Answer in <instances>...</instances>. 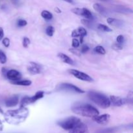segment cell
<instances>
[{"mask_svg": "<svg viewBox=\"0 0 133 133\" xmlns=\"http://www.w3.org/2000/svg\"><path fill=\"white\" fill-rule=\"evenodd\" d=\"M29 114V112L25 107H20L16 110H8L5 114V119L10 124L18 125L25 121Z\"/></svg>", "mask_w": 133, "mask_h": 133, "instance_id": "obj_1", "label": "cell"}, {"mask_svg": "<svg viewBox=\"0 0 133 133\" xmlns=\"http://www.w3.org/2000/svg\"><path fill=\"white\" fill-rule=\"evenodd\" d=\"M71 110L77 115L88 118H93L99 114L97 109L89 104L76 105L71 108Z\"/></svg>", "mask_w": 133, "mask_h": 133, "instance_id": "obj_2", "label": "cell"}, {"mask_svg": "<svg viewBox=\"0 0 133 133\" xmlns=\"http://www.w3.org/2000/svg\"><path fill=\"white\" fill-rule=\"evenodd\" d=\"M88 97L96 105L103 109H107L110 106L111 103L110 99L102 94L95 92H90L88 93Z\"/></svg>", "mask_w": 133, "mask_h": 133, "instance_id": "obj_3", "label": "cell"}, {"mask_svg": "<svg viewBox=\"0 0 133 133\" xmlns=\"http://www.w3.org/2000/svg\"><path fill=\"white\" fill-rule=\"evenodd\" d=\"M81 122V120L79 118H77V117L75 116H71L62 119V120L58 121L57 122V124L63 129L69 131L71 129L74 128L76 125L80 123Z\"/></svg>", "mask_w": 133, "mask_h": 133, "instance_id": "obj_4", "label": "cell"}, {"mask_svg": "<svg viewBox=\"0 0 133 133\" xmlns=\"http://www.w3.org/2000/svg\"><path fill=\"white\" fill-rule=\"evenodd\" d=\"M44 96V92L42 91H39L36 93V94L32 97H25L21 101L20 107H24L29 104L33 103L38 99L42 98Z\"/></svg>", "mask_w": 133, "mask_h": 133, "instance_id": "obj_5", "label": "cell"}, {"mask_svg": "<svg viewBox=\"0 0 133 133\" xmlns=\"http://www.w3.org/2000/svg\"><path fill=\"white\" fill-rule=\"evenodd\" d=\"M58 90L78 94L84 93V90H81V88H79V87L74 85V84H70V83H62V84H60V86L58 87Z\"/></svg>", "mask_w": 133, "mask_h": 133, "instance_id": "obj_6", "label": "cell"}, {"mask_svg": "<svg viewBox=\"0 0 133 133\" xmlns=\"http://www.w3.org/2000/svg\"><path fill=\"white\" fill-rule=\"evenodd\" d=\"M69 71H70V73L71 75H73L74 77H75L76 78L81 81H84L87 82H92L94 81L93 79L90 75H88V74L81 72V71H79V70L71 69V70H69Z\"/></svg>", "mask_w": 133, "mask_h": 133, "instance_id": "obj_7", "label": "cell"}, {"mask_svg": "<svg viewBox=\"0 0 133 133\" xmlns=\"http://www.w3.org/2000/svg\"><path fill=\"white\" fill-rule=\"evenodd\" d=\"M72 12L74 14H77V15L82 16H84L86 19H92L93 18V16H92V13L88 9H86V8H83V9H79V8H75V9H73L71 10Z\"/></svg>", "mask_w": 133, "mask_h": 133, "instance_id": "obj_8", "label": "cell"}, {"mask_svg": "<svg viewBox=\"0 0 133 133\" xmlns=\"http://www.w3.org/2000/svg\"><path fill=\"white\" fill-rule=\"evenodd\" d=\"M68 133H89V129L85 123L81 122L74 128L70 130Z\"/></svg>", "mask_w": 133, "mask_h": 133, "instance_id": "obj_9", "label": "cell"}, {"mask_svg": "<svg viewBox=\"0 0 133 133\" xmlns=\"http://www.w3.org/2000/svg\"><path fill=\"white\" fill-rule=\"evenodd\" d=\"M42 68L40 64L35 62H31L27 66V70L32 75H36L41 73Z\"/></svg>", "mask_w": 133, "mask_h": 133, "instance_id": "obj_10", "label": "cell"}, {"mask_svg": "<svg viewBox=\"0 0 133 133\" xmlns=\"http://www.w3.org/2000/svg\"><path fill=\"white\" fill-rule=\"evenodd\" d=\"M6 77L11 81H19L22 79V75L18 71L16 70H8L6 74Z\"/></svg>", "mask_w": 133, "mask_h": 133, "instance_id": "obj_11", "label": "cell"}, {"mask_svg": "<svg viewBox=\"0 0 133 133\" xmlns=\"http://www.w3.org/2000/svg\"><path fill=\"white\" fill-rule=\"evenodd\" d=\"M110 116L109 114H103V115L99 116L97 115L96 116L93 117L92 119L95 122H96L97 123L100 125H105L107 123H109V120H110Z\"/></svg>", "mask_w": 133, "mask_h": 133, "instance_id": "obj_12", "label": "cell"}, {"mask_svg": "<svg viewBox=\"0 0 133 133\" xmlns=\"http://www.w3.org/2000/svg\"><path fill=\"white\" fill-rule=\"evenodd\" d=\"M110 101L116 107H120L127 102L126 99H122L121 97H117V96H110Z\"/></svg>", "mask_w": 133, "mask_h": 133, "instance_id": "obj_13", "label": "cell"}, {"mask_svg": "<svg viewBox=\"0 0 133 133\" xmlns=\"http://www.w3.org/2000/svg\"><path fill=\"white\" fill-rule=\"evenodd\" d=\"M19 103V97L17 95L9 97L5 101V105L7 107H12L17 105Z\"/></svg>", "mask_w": 133, "mask_h": 133, "instance_id": "obj_14", "label": "cell"}, {"mask_svg": "<svg viewBox=\"0 0 133 133\" xmlns=\"http://www.w3.org/2000/svg\"><path fill=\"white\" fill-rule=\"evenodd\" d=\"M58 57L63 62L66 64H74V61L71 59L70 57H69L68 56L62 53H60L58 54Z\"/></svg>", "mask_w": 133, "mask_h": 133, "instance_id": "obj_15", "label": "cell"}, {"mask_svg": "<svg viewBox=\"0 0 133 133\" xmlns=\"http://www.w3.org/2000/svg\"><path fill=\"white\" fill-rule=\"evenodd\" d=\"M93 7L97 12H98L101 15H105L107 14V10L103 6L99 3H95L93 5Z\"/></svg>", "mask_w": 133, "mask_h": 133, "instance_id": "obj_16", "label": "cell"}, {"mask_svg": "<svg viewBox=\"0 0 133 133\" xmlns=\"http://www.w3.org/2000/svg\"><path fill=\"white\" fill-rule=\"evenodd\" d=\"M12 84H15V85H19V86H30L32 83L31 81L24 80V81H12Z\"/></svg>", "mask_w": 133, "mask_h": 133, "instance_id": "obj_17", "label": "cell"}, {"mask_svg": "<svg viewBox=\"0 0 133 133\" xmlns=\"http://www.w3.org/2000/svg\"><path fill=\"white\" fill-rule=\"evenodd\" d=\"M41 16L44 19H48V20L51 19L53 18V14L48 10H43L41 13Z\"/></svg>", "mask_w": 133, "mask_h": 133, "instance_id": "obj_18", "label": "cell"}, {"mask_svg": "<svg viewBox=\"0 0 133 133\" xmlns=\"http://www.w3.org/2000/svg\"><path fill=\"white\" fill-rule=\"evenodd\" d=\"M107 23L109 24L112 25L114 26H119L120 25L121 21L118 20V19H114V18H109L107 19Z\"/></svg>", "mask_w": 133, "mask_h": 133, "instance_id": "obj_19", "label": "cell"}, {"mask_svg": "<svg viewBox=\"0 0 133 133\" xmlns=\"http://www.w3.org/2000/svg\"><path fill=\"white\" fill-rule=\"evenodd\" d=\"M97 29L100 31H104V32H112V31L111 29L109 28V27H107V26L104 24H99Z\"/></svg>", "mask_w": 133, "mask_h": 133, "instance_id": "obj_20", "label": "cell"}, {"mask_svg": "<svg viewBox=\"0 0 133 133\" xmlns=\"http://www.w3.org/2000/svg\"><path fill=\"white\" fill-rule=\"evenodd\" d=\"M94 51L100 55H105V53H106V51L104 49L103 47L100 46V45L96 47V48H94Z\"/></svg>", "mask_w": 133, "mask_h": 133, "instance_id": "obj_21", "label": "cell"}, {"mask_svg": "<svg viewBox=\"0 0 133 133\" xmlns=\"http://www.w3.org/2000/svg\"><path fill=\"white\" fill-rule=\"evenodd\" d=\"M77 32L79 33V36H85L86 35H87V31L84 27H80L77 29Z\"/></svg>", "mask_w": 133, "mask_h": 133, "instance_id": "obj_22", "label": "cell"}, {"mask_svg": "<svg viewBox=\"0 0 133 133\" xmlns=\"http://www.w3.org/2000/svg\"><path fill=\"white\" fill-rule=\"evenodd\" d=\"M45 32L49 36H52L55 32L54 27H52V26H48L45 30Z\"/></svg>", "mask_w": 133, "mask_h": 133, "instance_id": "obj_23", "label": "cell"}, {"mask_svg": "<svg viewBox=\"0 0 133 133\" xmlns=\"http://www.w3.org/2000/svg\"><path fill=\"white\" fill-rule=\"evenodd\" d=\"M81 22L83 23L84 25H85L86 26H87L88 27H92V19H83L81 20Z\"/></svg>", "mask_w": 133, "mask_h": 133, "instance_id": "obj_24", "label": "cell"}, {"mask_svg": "<svg viewBox=\"0 0 133 133\" xmlns=\"http://www.w3.org/2000/svg\"><path fill=\"white\" fill-rule=\"evenodd\" d=\"M6 62V57L5 53L0 50V63L5 64Z\"/></svg>", "mask_w": 133, "mask_h": 133, "instance_id": "obj_25", "label": "cell"}, {"mask_svg": "<svg viewBox=\"0 0 133 133\" xmlns=\"http://www.w3.org/2000/svg\"><path fill=\"white\" fill-rule=\"evenodd\" d=\"M112 49L116 51H118V50H121V49H123V46H122V44H119V43H114V44L112 46Z\"/></svg>", "mask_w": 133, "mask_h": 133, "instance_id": "obj_26", "label": "cell"}, {"mask_svg": "<svg viewBox=\"0 0 133 133\" xmlns=\"http://www.w3.org/2000/svg\"><path fill=\"white\" fill-rule=\"evenodd\" d=\"M27 22H26L25 19H19L18 21H17V25L19 27H24L27 25Z\"/></svg>", "mask_w": 133, "mask_h": 133, "instance_id": "obj_27", "label": "cell"}, {"mask_svg": "<svg viewBox=\"0 0 133 133\" xmlns=\"http://www.w3.org/2000/svg\"><path fill=\"white\" fill-rule=\"evenodd\" d=\"M30 42H30L29 39L27 37H25L23 39V46L25 48H28L29 45L30 44Z\"/></svg>", "mask_w": 133, "mask_h": 133, "instance_id": "obj_28", "label": "cell"}, {"mask_svg": "<svg viewBox=\"0 0 133 133\" xmlns=\"http://www.w3.org/2000/svg\"><path fill=\"white\" fill-rule=\"evenodd\" d=\"M69 50H70V52H71L73 54L75 55L80 56L81 54V53L80 51L77 50V49H76L75 48H71V49H70Z\"/></svg>", "mask_w": 133, "mask_h": 133, "instance_id": "obj_29", "label": "cell"}, {"mask_svg": "<svg viewBox=\"0 0 133 133\" xmlns=\"http://www.w3.org/2000/svg\"><path fill=\"white\" fill-rule=\"evenodd\" d=\"M2 43L3 44L5 45V47L8 48V47L10 45V40H9L8 38H3V40Z\"/></svg>", "mask_w": 133, "mask_h": 133, "instance_id": "obj_30", "label": "cell"}, {"mask_svg": "<svg viewBox=\"0 0 133 133\" xmlns=\"http://www.w3.org/2000/svg\"><path fill=\"white\" fill-rule=\"evenodd\" d=\"M79 44H80V43H79V40H77V39H75V38L73 39V40H72V46H73V48H78V47H79Z\"/></svg>", "mask_w": 133, "mask_h": 133, "instance_id": "obj_31", "label": "cell"}, {"mask_svg": "<svg viewBox=\"0 0 133 133\" xmlns=\"http://www.w3.org/2000/svg\"><path fill=\"white\" fill-rule=\"evenodd\" d=\"M116 40L117 42L119 43V44H122V43L124 42V37L123 36V35H119V36L117 37Z\"/></svg>", "mask_w": 133, "mask_h": 133, "instance_id": "obj_32", "label": "cell"}, {"mask_svg": "<svg viewBox=\"0 0 133 133\" xmlns=\"http://www.w3.org/2000/svg\"><path fill=\"white\" fill-rule=\"evenodd\" d=\"M88 50H89V47L87 45H83V46H82L81 53H86V52L88 51Z\"/></svg>", "mask_w": 133, "mask_h": 133, "instance_id": "obj_33", "label": "cell"}, {"mask_svg": "<svg viewBox=\"0 0 133 133\" xmlns=\"http://www.w3.org/2000/svg\"><path fill=\"white\" fill-rule=\"evenodd\" d=\"M113 131H114V129L109 128L107 129L103 130V131H101L99 133H112Z\"/></svg>", "mask_w": 133, "mask_h": 133, "instance_id": "obj_34", "label": "cell"}, {"mask_svg": "<svg viewBox=\"0 0 133 133\" xmlns=\"http://www.w3.org/2000/svg\"><path fill=\"white\" fill-rule=\"evenodd\" d=\"M71 36L74 38L79 36V33H78V32H77V30L75 29V30H74V31H72V32H71Z\"/></svg>", "mask_w": 133, "mask_h": 133, "instance_id": "obj_35", "label": "cell"}, {"mask_svg": "<svg viewBox=\"0 0 133 133\" xmlns=\"http://www.w3.org/2000/svg\"><path fill=\"white\" fill-rule=\"evenodd\" d=\"M3 36H4L3 29L2 27H0V40L3 38Z\"/></svg>", "mask_w": 133, "mask_h": 133, "instance_id": "obj_36", "label": "cell"}, {"mask_svg": "<svg viewBox=\"0 0 133 133\" xmlns=\"http://www.w3.org/2000/svg\"><path fill=\"white\" fill-rule=\"evenodd\" d=\"M7 71H8V70H6V68H2L3 75L5 77H6V72H7Z\"/></svg>", "mask_w": 133, "mask_h": 133, "instance_id": "obj_37", "label": "cell"}, {"mask_svg": "<svg viewBox=\"0 0 133 133\" xmlns=\"http://www.w3.org/2000/svg\"><path fill=\"white\" fill-rule=\"evenodd\" d=\"M55 11L57 12H58V13H61V10H59V9H58V8H57V7H56L55 9Z\"/></svg>", "mask_w": 133, "mask_h": 133, "instance_id": "obj_38", "label": "cell"}, {"mask_svg": "<svg viewBox=\"0 0 133 133\" xmlns=\"http://www.w3.org/2000/svg\"><path fill=\"white\" fill-rule=\"evenodd\" d=\"M62 1H64L66 2L69 3H73V0H62Z\"/></svg>", "mask_w": 133, "mask_h": 133, "instance_id": "obj_39", "label": "cell"}, {"mask_svg": "<svg viewBox=\"0 0 133 133\" xmlns=\"http://www.w3.org/2000/svg\"><path fill=\"white\" fill-rule=\"evenodd\" d=\"M3 129V124H2V122H1V120H0V130H2Z\"/></svg>", "mask_w": 133, "mask_h": 133, "instance_id": "obj_40", "label": "cell"}, {"mask_svg": "<svg viewBox=\"0 0 133 133\" xmlns=\"http://www.w3.org/2000/svg\"><path fill=\"white\" fill-rule=\"evenodd\" d=\"M0 113H1V114H3V110L1 109V107H0Z\"/></svg>", "mask_w": 133, "mask_h": 133, "instance_id": "obj_41", "label": "cell"}, {"mask_svg": "<svg viewBox=\"0 0 133 133\" xmlns=\"http://www.w3.org/2000/svg\"><path fill=\"white\" fill-rule=\"evenodd\" d=\"M101 1H107V0H101Z\"/></svg>", "mask_w": 133, "mask_h": 133, "instance_id": "obj_42", "label": "cell"}]
</instances>
